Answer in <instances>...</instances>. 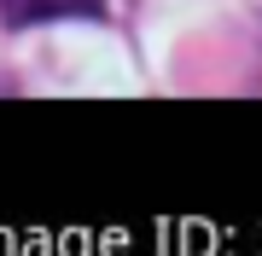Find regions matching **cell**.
Wrapping results in <instances>:
<instances>
[{"label": "cell", "mask_w": 262, "mask_h": 256, "mask_svg": "<svg viewBox=\"0 0 262 256\" xmlns=\"http://www.w3.org/2000/svg\"><path fill=\"white\" fill-rule=\"evenodd\" d=\"M105 6V0H0V18L6 24H53V18H94V12Z\"/></svg>", "instance_id": "1"}]
</instances>
